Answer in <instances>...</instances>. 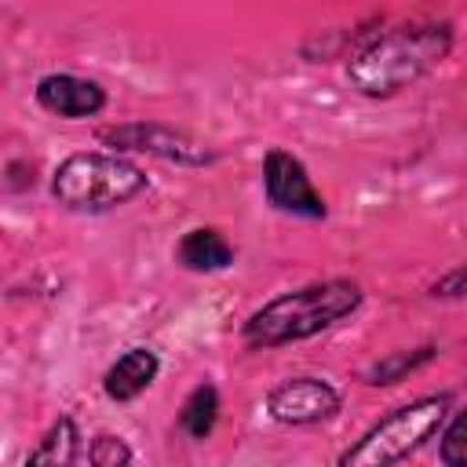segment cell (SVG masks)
<instances>
[{"mask_svg":"<svg viewBox=\"0 0 467 467\" xmlns=\"http://www.w3.org/2000/svg\"><path fill=\"white\" fill-rule=\"evenodd\" d=\"M449 51V26H401L361 47L347 77L365 95H394L398 88L423 77Z\"/></svg>","mask_w":467,"mask_h":467,"instance_id":"cell-1","label":"cell"},{"mask_svg":"<svg viewBox=\"0 0 467 467\" xmlns=\"http://www.w3.org/2000/svg\"><path fill=\"white\" fill-rule=\"evenodd\" d=\"M361 303V288L354 281H325L299 292H288L244 321V339L252 347H277L292 339H306L339 317H347Z\"/></svg>","mask_w":467,"mask_h":467,"instance_id":"cell-2","label":"cell"},{"mask_svg":"<svg viewBox=\"0 0 467 467\" xmlns=\"http://www.w3.org/2000/svg\"><path fill=\"white\" fill-rule=\"evenodd\" d=\"M146 175L113 153H73L55 171V201L73 212H109L142 193Z\"/></svg>","mask_w":467,"mask_h":467,"instance_id":"cell-3","label":"cell"},{"mask_svg":"<svg viewBox=\"0 0 467 467\" xmlns=\"http://www.w3.org/2000/svg\"><path fill=\"white\" fill-rule=\"evenodd\" d=\"M441 416H445V398H423L401 405L398 412L379 420L354 449H347L339 467H394L438 431Z\"/></svg>","mask_w":467,"mask_h":467,"instance_id":"cell-4","label":"cell"},{"mask_svg":"<svg viewBox=\"0 0 467 467\" xmlns=\"http://www.w3.org/2000/svg\"><path fill=\"white\" fill-rule=\"evenodd\" d=\"M263 182H266V197H270L274 208L292 212V215H306V219L325 215L321 193L310 186V175L303 171V164L292 153L270 150L266 164H263Z\"/></svg>","mask_w":467,"mask_h":467,"instance_id":"cell-5","label":"cell"},{"mask_svg":"<svg viewBox=\"0 0 467 467\" xmlns=\"http://www.w3.org/2000/svg\"><path fill=\"white\" fill-rule=\"evenodd\" d=\"M106 142H113L117 150H142V153H157V157H168V161H179V164H204L212 153L193 142L190 135L182 131H171L164 124H128V128H109L102 131Z\"/></svg>","mask_w":467,"mask_h":467,"instance_id":"cell-6","label":"cell"},{"mask_svg":"<svg viewBox=\"0 0 467 467\" xmlns=\"http://www.w3.org/2000/svg\"><path fill=\"white\" fill-rule=\"evenodd\" d=\"M266 405H270V416L281 420V423H317V420L336 412L339 398L325 379L299 376V379H288V383L274 387Z\"/></svg>","mask_w":467,"mask_h":467,"instance_id":"cell-7","label":"cell"},{"mask_svg":"<svg viewBox=\"0 0 467 467\" xmlns=\"http://www.w3.org/2000/svg\"><path fill=\"white\" fill-rule=\"evenodd\" d=\"M36 102L47 113H58V117H91V113L102 109L106 95L91 80H80V77H69V73H51L36 84Z\"/></svg>","mask_w":467,"mask_h":467,"instance_id":"cell-8","label":"cell"},{"mask_svg":"<svg viewBox=\"0 0 467 467\" xmlns=\"http://www.w3.org/2000/svg\"><path fill=\"white\" fill-rule=\"evenodd\" d=\"M157 376V358L146 347L128 350L124 358H117V365L106 372V394L113 401H131L135 394H142Z\"/></svg>","mask_w":467,"mask_h":467,"instance_id":"cell-9","label":"cell"},{"mask_svg":"<svg viewBox=\"0 0 467 467\" xmlns=\"http://www.w3.org/2000/svg\"><path fill=\"white\" fill-rule=\"evenodd\" d=\"M230 259H234V248L219 230H190L179 241V263L190 270H223L230 266Z\"/></svg>","mask_w":467,"mask_h":467,"instance_id":"cell-10","label":"cell"},{"mask_svg":"<svg viewBox=\"0 0 467 467\" xmlns=\"http://www.w3.org/2000/svg\"><path fill=\"white\" fill-rule=\"evenodd\" d=\"M77 427H73V420H58V423H51V431L40 438V445L29 452V460H26V467H73L77 463Z\"/></svg>","mask_w":467,"mask_h":467,"instance_id":"cell-11","label":"cell"},{"mask_svg":"<svg viewBox=\"0 0 467 467\" xmlns=\"http://www.w3.org/2000/svg\"><path fill=\"white\" fill-rule=\"evenodd\" d=\"M215 412H219V394H215V387H197L190 398H186V405H182V427H186V434H193V438H204L212 427H215Z\"/></svg>","mask_w":467,"mask_h":467,"instance_id":"cell-12","label":"cell"},{"mask_svg":"<svg viewBox=\"0 0 467 467\" xmlns=\"http://www.w3.org/2000/svg\"><path fill=\"white\" fill-rule=\"evenodd\" d=\"M91 467H128L131 463V449L117 438V434H99L91 441Z\"/></svg>","mask_w":467,"mask_h":467,"instance_id":"cell-13","label":"cell"},{"mask_svg":"<svg viewBox=\"0 0 467 467\" xmlns=\"http://www.w3.org/2000/svg\"><path fill=\"white\" fill-rule=\"evenodd\" d=\"M441 460H445V467H467V412L445 431V438H441Z\"/></svg>","mask_w":467,"mask_h":467,"instance_id":"cell-14","label":"cell"},{"mask_svg":"<svg viewBox=\"0 0 467 467\" xmlns=\"http://www.w3.org/2000/svg\"><path fill=\"white\" fill-rule=\"evenodd\" d=\"M427 354H431V350H427ZM427 354H420V358H394L390 365H379V368L372 372V383H390V379H394L401 368H412V365H416V361H423Z\"/></svg>","mask_w":467,"mask_h":467,"instance_id":"cell-15","label":"cell"}]
</instances>
